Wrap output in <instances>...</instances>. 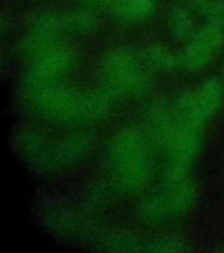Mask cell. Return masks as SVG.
Segmentation results:
<instances>
[{
  "label": "cell",
  "mask_w": 224,
  "mask_h": 253,
  "mask_svg": "<svg viewBox=\"0 0 224 253\" xmlns=\"http://www.w3.org/2000/svg\"><path fill=\"white\" fill-rule=\"evenodd\" d=\"M107 1V0H106ZM119 16L127 20H141L154 12L156 0H108Z\"/></svg>",
  "instance_id": "obj_6"
},
{
  "label": "cell",
  "mask_w": 224,
  "mask_h": 253,
  "mask_svg": "<svg viewBox=\"0 0 224 253\" xmlns=\"http://www.w3.org/2000/svg\"><path fill=\"white\" fill-rule=\"evenodd\" d=\"M170 29L176 39H186L191 33L193 21L187 9L182 7L174 8L170 15Z\"/></svg>",
  "instance_id": "obj_8"
},
{
  "label": "cell",
  "mask_w": 224,
  "mask_h": 253,
  "mask_svg": "<svg viewBox=\"0 0 224 253\" xmlns=\"http://www.w3.org/2000/svg\"><path fill=\"white\" fill-rule=\"evenodd\" d=\"M162 138L165 142V149L169 154L170 161L173 162L189 164L190 158L194 157L199 145L198 126L179 122L177 118L176 122L170 123L169 126L164 128Z\"/></svg>",
  "instance_id": "obj_3"
},
{
  "label": "cell",
  "mask_w": 224,
  "mask_h": 253,
  "mask_svg": "<svg viewBox=\"0 0 224 253\" xmlns=\"http://www.w3.org/2000/svg\"><path fill=\"white\" fill-rule=\"evenodd\" d=\"M108 161L115 179L128 190L141 187L149 175L145 142L134 130H124L115 137Z\"/></svg>",
  "instance_id": "obj_1"
},
{
  "label": "cell",
  "mask_w": 224,
  "mask_h": 253,
  "mask_svg": "<svg viewBox=\"0 0 224 253\" xmlns=\"http://www.w3.org/2000/svg\"><path fill=\"white\" fill-rule=\"evenodd\" d=\"M210 58H211V49L194 40L193 42L187 45L181 59L186 67L191 70H201L209 65Z\"/></svg>",
  "instance_id": "obj_7"
},
{
  "label": "cell",
  "mask_w": 224,
  "mask_h": 253,
  "mask_svg": "<svg viewBox=\"0 0 224 253\" xmlns=\"http://www.w3.org/2000/svg\"><path fill=\"white\" fill-rule=\"evenodd\" d=\"M102 77L106 86L123 95H140L146 88V77L140 61L127 47L110 51L104 58Z\"/></svg>",
  "instance_id": "obj_2"
},
{
  "label": "cell",
  "mask_w": 224,
  "mask_h": 253,
  "mask_svg": "<svg viewBox=\"0 0 224 253\" xmlns=\"http://www.w3.org/2000/svg\"><path fill=\"white\" fill-rule=\"evenodd\" d=\"M202 12L209 23L224 27V0H214L203 4Z\"/></svg>",
  "instance_id": "obj_11"
},
{
  "label": "cell",
  "mask_w": 224,
  "mask_h": 253,
  "mask_svg": "<svg viewBox=\"0 0 224 253\" xmlns=\"http://www.w3.org/2000/svg\"><path fill=\"white\" fill-rule=\"evenodd\" d=\"M146 59H148L150 66L161 69V70H169V69L176 66V63H177L176 57L172 54V51H169L161 45L150 46L146 51Z\"/></svg>",
  "instance_id": "obj_10"
},
{
  "label": "cell",
  "mask_w": 224,
  "mask_h": 253,
  "mask_svg": "<svg viewBox=\"0 0 224 253\" xmlns=\"http://www.w3.org/2000/svg\"><path fill=\"white\" fill-rule=\"evenodd\" d=\"M166 189L150 203L149 215L154 216H172L183 212L194 199L193 186L187 179L177 183L166 182Z\"/></svg>",
  "instance_id": "obj_4"
},
{
  "label": "cell",
  "mask_w": 224,
  "mask_h": 253,
  "mask_svg": "<svg viewBox=\"0 0 224 253\" xmlns=\"http://www.w3.org/2000/svg\"><path fill=\"white\" fill-rule=\"evenodd\" d=\"M223 87L219 81L209 79L198 88L195 94L191 95L194 116L199 126L207 122L219 108L223 100Z\"/></svg>",
  "instance_id": "obj_5"
},
{
  "label": "cell",
  "mask_w": 224,
  "mask_h": 253,
  "mask_svg": "<svg viewBox=\"0 0 224 253\" xmlns=\"http://www.w3.org/2000/svg\"><path fill=\"white\" fill-rule=\"evenodd\" d=\"M194 40H197V41L202 42L207 47H210L211 50H214V49H218V47H221L223 45L224 29L221 25L207 23L197 32Z\"/></svg>",
  "instance_id": "obj_9"
}]
</instances>
